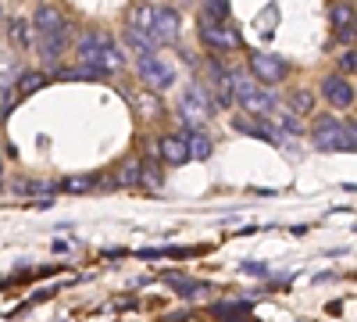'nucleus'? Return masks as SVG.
<instances>
[{
  "instance_id": "f257e3e1",
  "label": "nucleus",
  "mask_w": 357,
  "mask_h": 322,
  "mask_svg": "<svg viewBox=\"0 0 357 322\" xmlns=\"http://www.w3.org/2000/svg\"><path fill=\"white\" fill-rule=\"evenodd\" d=\"M79 57H82V65L97 68L100 75H111L114 68L126 65L122 47H118L107 33H86V36L79 40Z\"/></svg>"
},
{
  "instance_id": "f03ea898",
  "label": "nucleus",
  "mask_w": 357,
  "mask_h": 322,
  "mask_svg": "<svg viewBox=\"0 0 357 322\" xmlns=\"http://www.w3.org/2000/svg\"><path fill=\"white\" fill-rule=\"evenodd\" d=\"M232 101H240L243 111H250L254 119H268V115L279 108L275 97L268 94L257 79H250V75H236V72H232Z\"/></svg>"
},
{
  "instance_id": "7ed1b4c3",
  "label": "nucleus",
  "mask_w": 357,
  "mask_h": 322,
  "mask_svg": "<svg viewBox=\"0 0 357 322\" xmlns=\"http://www.w3.org/2000/svg\"><path fill=\"white\" fill-rule=\"evenodd\" d=\"M314 147L318 151H354V126H343L336 119H321L314 122Z\"/></svg>"
},
{
  "instance_id": "20e7f679",
  "label": "nucleus",
  "mask_w": 357,
  "mask_h": 322,
  "mask_svg": "<svg viewBox=\"0 0 357 322\" xmlns=\"http://www.w3.org/2000/svg\"><path fill=\"white\" fill-rule=\"evenodd\" d=\"M139 79L151 86V90H168V86L175 82V68L168 61H161L158 54H139Z\"/></svg>"
},
{
  "instance_id": "39448f33",
  "label": "nucleus",
  "mask_w": 357,
  "mask_h": 322,
  "mask_svg": "<svg viewBox=\"0 0 357 322\" xmlns=\"http://www.w3.org/2000/svg\"><path fill=\"white\" fill-rule=\"evenodd\" d=\"M200 40L215 50H236L240 47V33L229 25V22H215V18H204L200 22Z\"/></svg>"
},
{
  "instance_id": "423d86ee",
  "label": "nucleus",
  "mask_w": 357,
  "mask_h": 322,
  "mask_svg": "<svg viewBox=\"0 0 357 322\" xmlns=\"http://www.w3.org/2000/svg\"><path fill=\"white\" fill-rule=\"evenodd\" d=\"M146 36H151L154 47H172V43L178 40V11H172V8H158L151 29H146Z\"/></svg>"
},
{
  "instance_id": "0eeeda50",
  "label": "nucleus",
  "mask_w": 357,
  "mask_h": 322,
  "mask_svg": "<svg viewBox=\"0 0 357 322\" xmlns=\"http://www.w3.org/2000/svg\"><path fill=\"white\" fill-rule=\"evenodd\" d=\"M250 72L257 75V82H264V86H275V82H282L286 79V72H289V65L282 61L279 54H254L250 57Z\"/></svg>"
},
{
  "instance_id": "6e6552de",
  "label": "nucleus",
  "mask_w": 357,
  "mask_h": 322,
  "mask_svg": "<svg viewBox=\"0 0 357 322\" xmlns=\"http://www.w3.org/2000/svg\"><path fill=\"white\" fill-rule=\"evenodd\" d=\"M178 111H183V119L200 126L204 119H211V97H207L204 86H190V90L183 94V101H178Z\"/></svg>"
},
{
  "instance_id": "1a4fd4ad",
  "label": "nucleus",
  "mask_w": 357,
  "mask_h": 322,
  "mask_svg": "<svg viewBox=\"0 0 357 322\" xmlns=\"http://www.w3.org/2000/svg\"><path fill=\"white\" fill-rule=\"evenodd\" d=\"M321 97L329 101L333 108L347 111L354 104V82H350V75H325L321 79Z\"/></svg>"
},
{
  "instance_id": "9d476101",
  "label": "nucleus",
  "mask_w": 357,
  "mask_h": 322,
  "mask_svg": "<svg viewBox=\"0 0 357 322\" xmlns=\"http://www.w3.org/2000/svg\"><path fill=\"white\" fill-rule=\"evenodd\" d=\"M65 43H68V25L65 29H57V33H43L36 36V50L47 65H57V57L65 54Z\"/></svg>"
},
{
  "instance_id": "9b49d317",
  "label": "nucleus",
  "mask_w": 357,
  "mask_h": 322,
  "mask_svg": "<svg viewBox=\"0 0 357 322\" xmlns=\"http://www.w3.org/2000/svg\"><path fill=\"white\" fill-rule=\"evenodd\" d=\"M158 154H161V161H168V165H186V161H190L186 136H183V133L161 136V143H158Z\"/></svg>"
},
{
  "instance_id": "f8f14e48",
  "label": "nucleus",
  "mask_w": 357,
  "mask_h": 322,
  "mask_svg": "<svg viewBox=\"0 0 357 322\" xmlns=\"http://www.w3.org/2000/svg\"><path fill=\"white\" fill-rule=\"evenodd\" d=\"M33 33L36 36H43V33H57V29H65V18H61V11L57 8H40L36 11V18H33Z\"/></svg>"
},
{
  "instance_id": "ddd939ff",
  "label": "nucleus",
  "mask_w": 357,
  "mask_h": 322,
  "mask_svg": "<svg viewBox=\"0 0 357 322\" xmlns=\"http://www.w3.org/2000/svg\"><path fill=\"white\" fill-rule=\"evenodd\" d=\"M333 25H336V33L343 36V40H354V8L350 4H333Z\"/></svg>"
},
{
  "instance_id": "4468645a",
  "label": "nucleus",
  "mask_w": 357,
  "mask_h": 322,
  "mask_svg": "<svg viewBox=\"0 0 357 322\" xmlns=\"http://www.w3.org/2000/svg\"><path fill=\"white\" fill-rule=\"evenodd\" d=\"M8 29H11V43H15L18 50H29V47L36 43V33L29 29V22H25V18H15Z\"/></svg>"
},
{
  "instance_id": "2eb2a0df",
  "label": "nucleus",
  "mask_w": 357,
  "mask_h": 322,
  "mask_svg": "<svg viewBox=\"0 0 357 322\" xmlns=\"http://www.w3.org/2000/svg\"><path fill=\"white\" fill-rule=\"evenodd\" d=\"M186 151H190V158H207L211 154V136L207 133H200V129H193V133H186Z\"/></svg>"
},
{
  "instance_id": "dca6fc26",
  "label": "nucleus",
  "mask_w": 357,
  "mask_h": 322,
  "mask_svg": "<svg viewBox=\"0 0 357 322\" xmlns=\"http://www.w3.org/2000/svg\"><path fill=\"white\" fill-rule=\"evenodd\" d=\"M168 286L175 290V294H183V298H204V294H207V283H197V279H183V276L168 279Z\"/></svg>"
},
{
  "instance_id": "f3484780",
  "label": "nucleus",
  "mask_w": 357,
  "mask_h": 322,
  "mask_svg": "<svg viewBox=\"0 0 357 322\" xmlns=\"http://www.w3.org/2000/svg\"><path fill=\"white\" fill-rule=\"evenodd\" d=\"M154 15H158V8L139 4V8L129 15V29H132V33H146V29H151V22H154Z\"/></svg>"
},
{
  "instance_id": "a211bd4d",
  "label": "nucleus",
  "mask_w": 357,
  "mask_h": 322,
  "mask_svg": "<svg viewBox=\"0 0 357 322\" xmlns=\"http://www.w3.org/2000/svg\"><path fill=\"white\" fill-rule=\"evenodd\" d=\"M139 180H143V165H139V161H126L114 183H118V186H136Z\"/></svg>"
},
{
  "instance_id": "6ab92c4d",
  "label": "nucleus",
  "mask_w": 357,
  "mask_h": 322,
  "mask_svg": "<svg viewBox=\"0 0 357 322\" xmlns=\"http://www.w3.org/2000/svg\"><path fill=\"white\" fill-rule=\"evenodd\" d=\"M204 18L229 22V0H204Z\"/></svg>"
},
{
  "instance_id": "aec40b11",
  "label": "nucleus",
  "mask_w": 357,
  "mask_h": 322,
  "mask_svg": "<svg viewBox=\"0 0 357 322\" xmlns=\"http://www.w3.org/2000/svg\"><path fill=\"white\" fill-rule=\"evenodd\" d=\"M43 82H47L43 72H22V75H18V90H22V94H36Z\"/></svg>"
},
{
  "instance_id": "412c9836",
  "label": "nucleus",
  "mask_w": 357,
  "mask_h": 322,
  "mask_svg": "<svg viewBox=\"0 0 357 322\" xmlns=\"http://www.w3.org/2000/svg\"><path fill=\"white\" fill-rule=\"evenodd\" d=\"M289 111H296V115H307V111H314V97H311L307 90H296V94L289 97Z\"/></svg>"
},
{
  "instance_id": "4be33fe9",
  "label": "nucleus",
  "mask_w": 357,
  "mask_h": 322,
  "mask_svg": "<svg viewBox=\"0 0 357 322\" xmlns=\"http://www.w3.org/2000/svg\"><path fill=\"white\" fill-rule=\"evenodd\" d=\"M57 79H104L97 68H89V65H79V68H61V72H57Z\"/></svg>"
},
{
  "instance_id": "5701e85b",
  "label": "nucleus",
  "mask_w": 357,
  "mask_h": 322,
  "mask_svg": "<svg viewBox=\"0 0 357 322\" xmlns=\"http://www.w3.org/2000/svg\"><path fill=\"white\" fill-rule=\"evenodd\" d=\"M211 312H215L218 319H225V322H229L232 315H240V312H247V305H215Z\"/></svg>"
},
{
  "instance_id": "b1692460",
  "label": "nucleus",
  "mask_w": 357,
  "mask_h": 322,
  "mask_svg": "<svg viewBox=\"0 0 357 322\" xmlns=\"http://www.w3.org/2000/svg\"><path fill=\"white\" fill-rule=\"evenodd\" d=\"M93 186V180L89 175H75V180H65V190H75V193H82V190H89Z\"/></svg>"
},
{
  "instance_id": "393cba45",
  "label": "nucleus",
  "mask_w": 357,
  "mask_h": 322,
  "mask_svg": "<svg viewBox=\"0 0 357 322\" xmlns=\"http://www.w3.org/2000/svg\"><path fill=\"white\" fill-rule=\"evenodd\" d=\"M354 65H357V57H354V50H343V54H340V68H343V72L350 75V72H354Z\"/></svg>"
}]
</instances>
